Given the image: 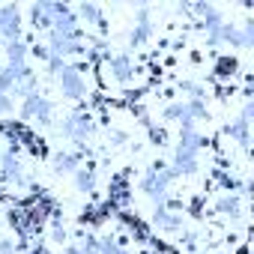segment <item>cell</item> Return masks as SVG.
Instances as JSON below:
<instances>
[{
    "label": "cell",
    "instance_id": "cell-1",
    "mask_svg": "<svg viewBox=\"0 0 254 254\" xmlns=\"http://www.w3.org/2000/svg\"><path fill=\"white\" fill-rule=\"evenodd\" d=\"M60 81H63V87H66V93H72V96H78V93H81V78H78L72 69H66V72L60 75Z\"/></svg>",
    "mask_w": 254,
    "mask_h": 254
}]
</instances>
